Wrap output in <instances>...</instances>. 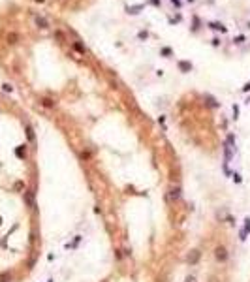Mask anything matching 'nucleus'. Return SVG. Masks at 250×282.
I'll return each mask as SVG.
<instances>
[{
  "instance_id": "obj_4",
  "label": "nucleus",
  "mask_w": 250,
  "mask_h": 282,
  "mask_svg": "<svg viewBox=\"0 0 250 282\" xmlns=\"http://www.w3.org/2000/svg\"><path fill=\"white\" fill-rule=\"evenodd\" d=\"M184 282H196V278H194V276H188V278H186Z\"/></svg>"
},
{
  "instance_id": "obj_2",
  "label": "nucleus",
  "mask_w": 250,
  "mask_h": 282,
  "mask_svg": "<svg viewBox=\"0 0 250 282\" xmlns=\"http://www.w3.org/2000/svg\"><path fill=\"white\" fill-rule=\"evenodd\" d=\"M199 256H201V254H199V250H190V254L186 256V260H188V263H190V265H196V263L199 262Z\"/></svg>"
},
{
  "instance_id": "obj_3",
  "label": "nucleus",
  "mask_w": 250,
  "mask_h": 282,
  "mask_svg": "<svg viewBox=\"0 0 250 282\" xmlns=\"http://www.w3.org/2000/svg\"><path fill=\"white\" fill-rule=\"evenodd\" d=\"M169 198H171V199H179V198H180V188H179V186H177V188H171Z\"/></svg>"
},
{
  "instance_id": "obj_1",
  "label": "nucleus",
  "mask_w": 250,
  "mask_h": 282,
  "mask_svg": "<svg viewBox=\"0 0 250 282\" xmlns=\"http://www.w3.org/2000/svg\"><path fill=\"white\" fill-rule=\"evenodd\" d=\"M228 250H226V246H216L214 248V258H216V260L220 262V263H226V262H228Z\"/></svg>"
}]
</instances>
